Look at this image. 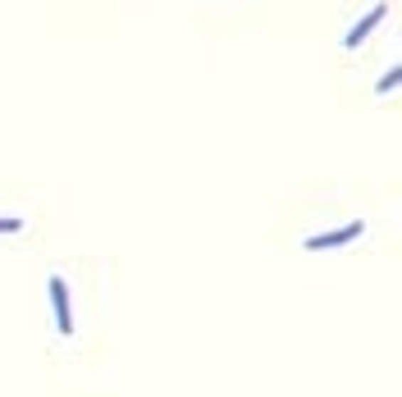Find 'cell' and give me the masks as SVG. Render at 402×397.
<instances>
[{
  "label": "cell",
  "instance_id": "obj_5",
  "mask_svg": "<svg viewBox=\"0 0 402 397\" xmlns=\"http://www.w3.org/2000/svg\"><path fill=\"white\" fill-rule=\"evenodd\" d=\"M18 228H23V219H18V215H5V219H0V233H18Z\"/></svg>",
  "mask_w": 402,
  "mask_h": 397
},
{
  "label": "cell",
  "instance_id": "obj_2",
  "mask_svg": "<svg viewBox=\"0 0 402 397\" xmlns=\"http://www.w3.org/2000/svg\"><path fill=\"white\" fill-rule=\"evenodd\" d=\"M384 14H388V5H375L371 14H366L361 23H356V28H352V32H347V37H343V46H361V41H366V37H371V32L379 28V18H384Z\"/></svg>",
  "mask_w": 402,
  "mask_h": 397
},
{
  "label": "cell",
  "instance_id": "obj_1",
  "mask_svg": "<svg viewBox=\"0 0 402 397\" xmlns=\"http://www.w3.org/2000/svg\"><path fill=\"white\" fill-rule=\"evenodd\" d=\"M51 302H55V329H60L64 338H69V334H73V315H69V283H64L60 274L51 279Z\"/></svg>",
  "mask_w": 402,
  "mask_h": 397
},
{
  "label": "cell",
  "instance_id": "obj_3",
  "mask_svg": "<svg viewBox=\"0 0 402 397\" xmlns=\"http://www.w3.org/2000/svg\"><path fill=\"white\" fill-rule=\"evenodd\" d=\"M361 238V224H347V228H334V233H320V238H307L311 251H324V247H343V242Z\"/></svg>",
  "mask_w": 402,
  "mask_h": 397
},
{
  "label": "cell",
  "instance_id": "obj_4",
  "mask_svg": "<svg viewBox=\"0 0 402 397\" xmlns=\"http://www.w3.org/2000/svg\"><path fill=\"white\" fill-rule=\"evenodd\" d=\"M398 83H402V69H388L384 78H379V87H375V92H393Z\"/></svg>",
  "mask_w": 402,
  "mask_h": 397
}]
</instances>
